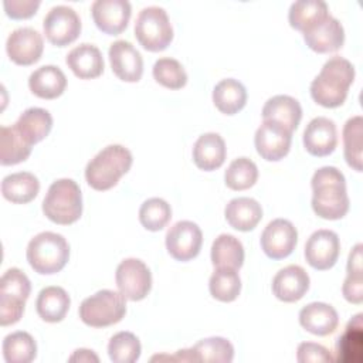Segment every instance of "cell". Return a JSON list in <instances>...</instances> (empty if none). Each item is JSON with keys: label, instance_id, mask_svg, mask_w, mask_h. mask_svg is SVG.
Returning <instances> with one entry per match:
<instances>
[{"label": "cell", "instance_id": "obj_11", "mask_svg": "<svg viewBox=\"0 0 363 363\" xmlns=\"http://www.w3.org/2000/svg\"><path fill=\"white\" fill-rule=\"evenodd\" d=\"M203 233L200 227L189 220L177 221L166 233V250L177 261H190L201 250Z\"/></svg>", "mask_w": 363, "mask_h": 363}, {"label": "cell", "instance_id": "obj_24", "mask_svg": "<svg viewBox=\"0 0 363 363\" xmlns=\"http://www.w3.org/2000/svg\"><path fill=\"white\" fill-rule=\"evenodd\" d=\"M227 149L224 139L214 132L201 135L193 146V160L204 172H211L223 166Z\"/></svg>", "mask_w": 363, "mask_h": 363}, {"label": "cell", "instance_id": "obj_35", "mask_svg": "<svg viewBox=\"0 0 363 363\" xmlns=\"http://www.w3.org/2000/svg\"><path fill=\"white\" fill-rule=\"evenodd\" d=\"M363 118L360 115L352 116L343 126V153L346 163L356 172H362L363 160Z\"/></svg>", "mask_w": 363, "mask_h": 363}, {"label": "cell", "instance_id": "obj_20", "mask_svg": "<svg viewBox=\"0 0 363 363\" xmlns=\"http://www.w3.org/2000/svg\"><path fill=\"white\" fill-rule=\"evenodd\" d=\"M309 275L299 265H288L279 269L272 279V292L282 302H296L309 289Z\"/></svg>", "mask_w": 363, "mask_h": 363}, {"label": "cell", "instance_id": "obj_26", "mask_svg": "<svg viewBox=\"0 0 363 363\" xmlns=\"http://www.w3.org/2000/svg\"><path fill=\"white\" fill-rule=\"evenodd\" d=\"M30 91L43 99H55L67 88L65 74L55 65H43L31 72L28 78Z\"/></svg>", "mask_w": 363, "mask_h": 363}, {"label": "cell", "instance_id": "obj_14", "mask_svg": "<svg viewBox=\"0 0 363 363\" xmlns=\"http://www.w3.org/2000/svg\"><path fill=\"white\" fill-rule=\"evenodd\" d=\"M340 254V241L332 230H318L311 234L305 244L306 262L319 271L330 269Z\"/></svg>", "mask_w": 363, "mask_h": 363}, {"label": "cell", "instance_id": "obj_38", "mask_svg": "<svg viewBox=\"0 0 363 363\" xmlns=\"http://www.w3.org/2000/svg\"><path fill=\"white\" fill-rule=\"evenodd\" d=\"M257 179H258L257 164L248 157L234 159L224 173L225 186L235 191H241L252 187Z\"/></svg>", "mask_w": 363, "mask_h": 363}, {"label": "cell", "instance_id": "obj_4", "mask_svg": "<svg viewBox=\"0 0 363 363\" xmlns=\"http://www.w3.org/2000/svg\"><path fill=\"white\" fill-rule=\"evenodd\" d=\"M45 217L61 225L79 220L82 214V193L72 179H58L50 187L43 200Z\"/></svg>", "mask_w": 363, "mask_h": 363}, {"label": "cell", "instance_id": "obj_36", "mask_svg": "<svg viewBox=\"0 0 363 363\" xmlns=\"http://www.w3.org/2000/svg\"><path fill=\"white\" fill-rule=\"evenodd\" d=\"M191 352L196 363H230L234 359V346L230 340L220 336L201 339L191 347Z\"/></svg>", "mask_w": 363, "mask_h": 363}, {"label": "cell", "instance_id": "obj_39", "mask_svg": "<svg viewBox=\"0 0 363 363\" xmlns=\"http://www.w3.org/2000/svg\"><path fill=\"white\" fill-rule=\"evenodd\" d=\"M142 346L132 332H118L108 343V356L113 363H133L140 357Z\"/></svg>", "mask_w": 363, "mask_h": 363}, {"label": "cell", "instance_id": "obj_28", "mask_svg": "<svg viewBox=\"0 0 363 363\" xmlns=\"http://www.w3.org/2000/svg\"><path fill=\"white\" fill-rule=\"evenodd\" d=\"M13 126L30 145H35L48 136L52 128V116L47 109L28 108Z\"/></svg>", "mask_w": 363, "mask_h": 363}, {"label": "cell", "instance_id": "obj_27", "mask_svg": "<svg viewBox=\"0 0 363 363\" xmlns=\"http://www.w3.org/2000/svg\"><path fill=\"white\" fill-rule=\"evenodd\" d=\"M69 305V295L61 286L43 288L35 301V309L38 316L50 323L61 322L67 316Z\"/></svg>", "mask_w": 363, "mask_h": 363}, {"label": "cell", "instance_id": "obj_45", "mask_svg": "<svg viewBox=\"0 0 363 363\" xmlns=\"http://www.w3.org/2000/svg\"><path fill=\"white\" fill-rule=\"evenodd\" d=\"M346 271L349 275H363V245L360 242L349 252Z\"/></svg>", "mask_w": 363, "mask_h": 363}, {"label": "cell", "instance_id": "obj_3", "mask_svg": "<svg viewBox=\"0 0 363 363\" xmlns=\"http://www.w3.org/2000/svg\"><path fill=\"white\" fill-rule=\"evenodd\" d=\"M133 157L128 147L109 145L98 152L85 167L86 183L98 191H105L118 184L132 166Z\"/></svg>", "mask_w": 363, "mask_h": 363}, {"label": "cell", "instance_id": "obj_22", "mask_svg": "<svg viewBox=\"0 0 363 363\" xmlns=\"http://www.w3.org/2000/svg\"><path fill=\"white\" fill-rule=\"evenodd\" d=\"M65 62L79 79L98 78L104 72V57L94 44L82 43L77 45L67 54Z\"/></svg>", "mask_w": 363, "mask_h": 363}, {"label": "cell", "instance_id": "obj_29", "mask_svg": "<svg viewBox=\"0 0 363 363\" xmlns=\"http://www.w3.org/2000/svg\"><path fill=\"white\" fill-rule=\"evenodd\" d=\"M40 191L38 179L30 172H17L1 180V194L6 200L16 204L30 203Z\"/></svg>", "mask_w": 363, "mask_h": 363}, {"label": "cell", "instance_id": "obj_25", "mask_svg": "<svg viewBox=\"0 0 363 363\" xmlns=\"http://www.w3.org/2000/svg\"><path fill=\"white\" fill-rule=\"evenodd\" d=\"M224 216L233 228L238 231H251L262 218V207L251 197H235L225 206Z\"/></svg>", "mask_w": 363, "mask_h": 363}, {"label": "cell", "instance_id": "obj_10", "mask_svg": "<svg viewBox=\"0 0 363 363\" xmlns=\"http://www.w3.org/2000/svg\"><path fill=\"white\" fill-rule=\"evenodd\" d=\"M81 20L77 11L68 6H54L43 21L47 40L57 47H65L74 43L81 34Z\"/></svg>", "mask_w": 363, "mask_h": 363}, {"label": "cell", "instance_id": "obj_17", "mask_svg": "<svg viewBox=\"0 0 363 363\" xmlns=\"http://www.w3.org/2000/svg\"><path fill=\"white\" fill-rule=\"evenodd\" d=\"M130 13V3L126 0H96L91 6L95 26L109 35H118L128 27Z\"/></svg>", "mask_w": 363, "mask_h": 363}, {"label": "cell", "instance_id": "obj_13", "mask_svg": "<svg viewBox=\"0 0 363 363\" xmlns=\"http://www.w3.org/2000/svg\"><path fill=\"white\" fill-rule=\"evenodd\" d=\"M291 142L292 132L269 121H262L254 136L258 155L268 162H278L284 159L291 149Z\"/></svg>", "mask_w": 363, "mask_h": 363}, {"label": "cell", "instance_id": "obj_46", "mask_svg": "<svg viewBox=\"0 0 363 363\" xmlns=\"http://www.w3.org/2000/svg\"><path fill=\"white\" fill-rule=\"evenodd\" d=\"M68 362H79V363H98L99 357L94 353V350L89 349H77L69 357Z\"/></svg>", "mask_w": 363, "mask_h": 363}, {"label": "cell", "instance_id": "obj_1", "mask_svg": "<svg viewBox=\"0 0 363 363\" xmlns=\"http://www.w3.org/2000/svg\"><path fill=\"white\" fill-rule=\"evenodd\" d=\"M312 210L325 220H340L349 211V196L343 173L333 166L318 169L311 180Z\"/></svg>", "mask_w": 363, "mask_h": 363}, {"label": "cell", "instance_id": "obj_5", "mask_svg": "<svg viewBox=\"0 0 363 363\" xmlns=\"http://www.w3.org/2000/svg\"><path fill=\"white\" fill-rule=\"evenodd\" d=\"M69 259V245L57 233L43 231L30 240L27 245V261L30 267L41 274L51 275L60 272Z\"/></svg>", "mask_w": 363, "mask_h": 363}, {"label": "cell", "instance_id": "obj_40", "mask_svg": "<svg viewBox=\"0 0 363 363\" xmlns=\"http://www.w3.org/2000/svg\"><path fill=\"white\" fill-rule=\"evenodd\" d=\"M172 218L170 204L159 197L143 201L139 208V221L149 231H160Z\"/></svg>", "mask_w": 363, "mask_h": 363}, {"label": "cell", "instance_id": "obj_7", "mask_svg": "<svg viewBox=\"0 0 363 363\" xmlns=\"http://www.w3.org/2000/svg\"><path fill=\"white\" fill-rule=\"evenodd\" d=\"M31 292L28 277L18 268H9L0 279V325L17 323Z\"/></svg>", "mask_w": 363, "mask_h": 363}, {"label": "cell", "instance_id": "obj_21", "mask_svg": "<svg viewBox=\"0 0 363 363\" xmlns=\"http://www.w3.org/2000/svg\"><path fill=\"white\" fill-rule=\"evenodd\" d=\"M301 326L312 335L326 336L335 332L339 323L336 309L325 302H311L299 312Z\"/></svg>", "mask_w": 363, "mask_h": 363}, {"label": "cell", "instance_id": "obj_18", "mask_svg": "<svg viewBox=\"0 0 363 363\" xmlns=\"http://www.w3.org/2000/svg\"><path fill=\"white\" fill-rule=\"evenodd\" d=\"M108 57L112 72L125 82H138L143 74V58L140 52L125 40L109 45Z\"/></svg>", "mask_w": 363, "mask_h": 363}, {"label": "cell", "instance_id": "obj_8", "mask_svg": "<svg viewBox=\"0 0 363 363\" xmlns=\"http://www.w3.org/2000/svg\"><path fill=\"white\" fill-rule=\"evenodd\" d=\"M135 37L147 51L159 52L166 50L173 40V27L166 10L159 6L142 9L136 17Z\"/></svg>", "mask_w": 363, "mask_h": 363}, {"label": "cell", "instance_id": "obj_23", "mask_svg": "<svg viewBox=\"0 0 363 363\" xmlns=\"http://www.w3.org/2000/svg\"><path fill=\"white\" fill-rule=\"evenodd\" d=\"M302 118L301 104L289 95H275L262 106V121L275 122L294 132Z\"/></svg>", "mask_w": 363, "mask_h": 363}, {"label": "cell", "instance_id": "obj_15", "mask_svg": "<svg viewBox=\"0 0 363 363\" xmlns=\"http://www.w3.org/2000/svg\"><path fill=\"white\" fill-rule=\"evenodd\" d=\"M306 45L319 54L337 51L345 41V30L337 18L328 14L302 31Z\"/></svg>", "mask_w": 363, "mask_h": 363}, {"label": "cell", "instance_id": "obj_2", "mask_svg": "<svg viewBox=\"0 0 363 363\" xmlns=\"http://www.w3.org/2000/svg\"><path fill=\"white\" fill-rule=\"evenodd\" d=\"M354 81V67L343 57L329 58L311 82L312 99L325 108L340 106Z\"/></svg>", "mask_w": 363, "mask_h": 363}, {"label": "cell", "instance_id": "obj_32", "mask_svg": "<svg viewBox=\"0 0 363 363\" xmlns=\"http://www.w3.org/2000/svg\"><path fill=\"white\" fill-rule=\"evenodd\" d=\"M30 145L14 126L0 128V163L3 166L17 164L24 162L31 153Z\"/></svg>", "mask_w": 363, "mask_h": 363}, {"label": "cell", "instance_id": "obj_41", "mask_svg": "<svg viewBox=\"0 0 363 363\" xmlns=\"http://www.w3.org/2000/svg\"><path fill=\"white\" fill-rule=\"evenodd\" d=\"M153 78L157 84L169 89H180L187 84V72L174 58H159L153 65Z\"/></svg>", "mask_w": 363, "mask_h": 363}, {"label": "cell", "instance_id": "obj_43", "mask_svg": "<svg viewBox=\"0 0 363 363\" xmlns=\"http://www.w3.org/2000/svg\"><path fill=\"white\" fill-rule=\"evenodd\" d=\"M3 7L10 18L24 20L33 17L37 13L40 0H4Z\"/></svg>", "mask_w": 363, "mask_h": 363}, {"label": "cell", "instance_id": "obj_16", "mask_svg": "<svg viewBox=\"0 0 363 363\" xmlns=\"http://www.w3.org/2000/svg\"><path fill=\"white\" fill-rule=\"evenodd\" d=\"M44 50L43 35L31 27L16 28L6 41L9 58L17 65H31L41 58Z\"/></svg>", "mask_w": 363, "mask_h": 363}, {"label": "cell", "instance_id": "obj_19", "mask_svg": "<svg viewBox=\"0 0 363 363\" xmlns=\"http://www.w3.org/2000/svg\"><path fill=\"white\" fill-rule=\"evenodd\" d=\"M303 146L312 156L323 157L330 155L337 145L336 125L325 116L313 118L303 130Z\"/></svg>", "mask_w": 363, "mask_h": 363}, {"label": "cell", "instance_id": "obj_12", "mask_svg": "<svg viewBox=\"0 0 363 363\" xmlns=\"http://www.w3.org/2000/svg\"><path fill=\"white\" fill-rule=\"evenodd\" d=\"M261 248L271 259H282L292 254L298 242L295 225L285 218H275L261 234Z\"/></svg>", "mask_w": 363, "mask_h": 363}, {"label": "cell", "instance_id": "obj_6", "mask_svg": "<svg viewBox=\"0 0 363 363\" xmlns=\"http://www.w3.org/2000/svg\"><path fill=\"white\" fill-rule=\"evenodd\" d=\"M126 298L116 291L101 289L79 305L81 320L91 328H106L122 320L126 313Z\"/></svg>", "mask_w": 363, "mask_h": 363}, {"label": "cell", "instance_id": "obj_42", "mask_svg": "<svg viewBox=\"0 0 363 363\" xmlns=\"http://www.w3.org/2000/svg\"><path fill=\"white\" fill-rule=\"evenodd\" d=\"M296 360L299 363H332L335 362V357L319 343L302 342L296 350Z\"/></svg>", "mask_w": 363, "mask_h": 363}, {"label": "cell", "instance_id": "obj_34", "mask_svg": "<svg viewBox=\"0 0 363 363\" xmlns=\"http://www.w3.org/2000/svg\"><path fill=\"white\" fill-rule=\"evenodd\" d=\"M329 14L328 4L320 0H299L291 4L288 20L292 28L298 31H305L308 27L313 26L316 21L322 20Z\"/></svg>", "mask_w": 363, "mask_h": 363}, {"label": "cell", "instance_id": "obj_9", "mask_svg": "<svg viewBox=\"0 0 363 363\" xmlns=\"http://www.w3.org/2000/svg\"><path fill=\"white\" fill-rule=\"evenodd\" d=\"M115 281L119 292L133 302L145 299L152 288L150 269L138 258L121 261L115 272Z\"/></svg>", "mask_w": 363, "mask_h": 363}, {"label": "cell", "instance_id": "obj_31", "mask_svg": "<svg viewBox=\"0 0 363 363\" xmlns=\"http://www.w3.org/2000/svg\"><path fill=\"white\" fill-rule=\"evenodd\" d=\"M211 262L214 268L240 269L244 264V247L231 234H220L211 245Z\"/></svg>", "mask_w": 363, "mask_h": 363}, {"label": "cell", "instance_id": "obj_33", "mask_svg": "<svg viewBox=\"0 0 363 363\" xmlns=\"http://www.w3.org/2000/svg\"><path fill=\"white\" fill-rule=\"evenodd\" d=\"M1 350L7 363H30L37 356V343L30 333L18 330L4 337Z\"/></svg>", "mask_w": 363, "mask_h": 363}, {"label": "cell", "instance_id": "obj_44", "mask_svg": "<svg viewBox=\"0 0 363 363\" xmlns=\"http://www.w3.org/2000/svg\"><path fill=\"white\" fill-rule=\"evenodd\" d=\"M342 294L350 303L359 305L363 302V275H346Z\"/></svg>", "mask_w": 363, "mask_h": 363}, {"label": "cell", "instance_id": "obj_37", "mask_svg": "<svg viewBox=\"0 0 363 363\" xmlns=\"http://www.w3.org/2000/svg\"><path fill=\"white\" fill-rule=\"evenodd\" d=\"M208 289L213 298L221 302H233L241 292V278L237 269L216 268L208 281Z\"/></svg>", "mask_w": 363, "mask_h": 363}, {"label": "cell", "instance_id": "obj_30", "mask_svg": "<svg viewBox=\"0 0 363 363\" xmlns=\"http://www.w3.org/2000/svg\"><path fill=\"white\" fill-rule=\"evenodd\" d=\"M213 102L221 113L234 115L245 106L247 89L238 79H221L213 89Z\"/></svg>", "mask_w": 363, "mask_h": 363}]
</instances>
